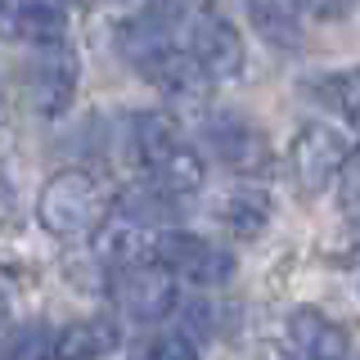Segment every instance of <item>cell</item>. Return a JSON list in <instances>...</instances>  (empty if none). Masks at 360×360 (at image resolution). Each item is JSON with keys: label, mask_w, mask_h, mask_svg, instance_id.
I'll return each instance as SVG.
<instances>
[{"label": "cell", "mask_w": 360, "mask_h": 360, "mask_svg": "<svg viewBox=\"0 0 360 360\" xmlns=\"http://www.w3.org/2000/svg\"><path fill=\"white\" fill-rule=\"evenodd\" d=\"M0 37L18 41V0H0Z\"/></svg>", "instance_id": "21"}, {"label": "cell", "mask_w": 360, "mask_h": 360, "mask_svg": "<svg viewBox=\"0 0 360 360\" xmlns=\"http://www.w3.org/2000/svg\"><path fill=\"white\" fill-rule=\"evenodd\" d=\"M122 149H127V158L135 167L153 172V167L176 149V131H172V122H167L162 112L140 108V112H131L127 127H122Z\"/></svg>", "instance_id": "10"}, {"label": "cell", "mask_w": 360, "mask_h": 360, "mask_svg": "<svg viewBox=\"0 0 360 360\" xmlns=\"http://www.w3.org/2000/svg\"><path fill=\"white\" fill-rule=\"evenodd\" d=\"M315 95H320L329 108H338V112H342V117L360 131V68H342V72L320 77Z\"/></svg>", "instance_id": "16"}, {"label": "cell", "mask_w": 360, "mask_h": 360, "mask_svg": "<svg viewBox=\"0 0 360 360\" xmlns=\"http://www.w3.org/2000/svg\"><path fill=\"white\" fill-rule=\"evenodd\" d=\"M158 262L194 288H221L234 275V257L225 248H217L212 239H198V234H167Z\"/></svg>", "instance_id": "7"}, {"label": "cell", "mask_w": 360, "mask_h": 360, "mask_svg": "<svg viewBox=\"0 0 360 360\" xmlns=\"http://www.w3.org/2000/svg\"><path fill=\"white\" fill-rule=\"evenodd\" d=\"M221 221L230 225L234 239H262L266 225H270V198L262 189H234L230 198L221 202Z\"/></svg>", "instance_id": "15"}, {"label": "cell", "mask_w": 360, "mask_h": 360, "mask_svg": "<svg viewBox=\"0 0 360 360\" xmlns=\"http://www.w3.org/2000/svg\"><path fill=\"white\" fill-rule=\"evenodd\" d=\"M135 360H202V356H198V347H194L189 333H158V338L144 342V352Z\"/></svg>", "instance_id": "17"}, {"label": "cell", "mask_w": 360, "mask_h": 360, "mask_svg": "<svg viewBox=\"0 0 360 360\" xmlns=\"http://www.w3.org/2000/svg\"><path fill=\"white\" fill-rule=\"evenodd\" d=\"M352 167V140L329 122H302L288 140V172L302 194H324Z\"/></svg>", "instance_id": "2"}, {"label": "cell", "mask_w": 360, "mask_h": 360, "mask_svg": "<svg viewBox=\"0 0 360 360\" xmlns=\"http://www.w3.org/2000/svg\"><path fill=\"white\" fill-rule=\"evenodd\" d=\"M117 342H122L117 324L104 315H86V320L54 329V360H104L117 352Z\"/></svg>", "instance_id": "11"}, {"label": "cell", "mask_w": 360, "mask_h": 360, "mask_svg": "<svg viewBox=\"0 0 360 360\" xmlns=\"http://www.w3.org/2000/svg\"><path fill=\"white\" fill-rule=\"evenodd\" d=\"M90 248H95V262L108 266V270H140V266H153L162 257V234L153 230L149 221H135L127 212L108 217L90 234Z\"/></svg>", "instance_id": "5"}, {"label": "cell", "mask_w": 360, "mask_h": 360, "mask_svg": "<svg viewBox=\"0 0 360 360\" xmlns=\"http://www.w3.org/2000/svg\"><path fill=\"white\" fill-rule=\"evenodd\" d=\"M288 338L302 352V360H352V333L333 315L315 307H302L288 315Z\"/></svg>", "instance_id": "9"}, {"label": "cell", "mask_w": 360, "mask_h": 360, "mask_svg": "<svg viewBox=\"0 0 360 360\" xmlns=\"http://www.w3.org/2000/svg\"><path fill=\"white\" fill-rule=\"evenodd\" d=\"M342 207H347V217L360 221V167L352 176H347V194H342Z\"/></svg>", "instance_id": "20"}, {"label": "cell", "mask_w": 360, "mask_h": 360, "mask_svg": "<svg viewBox=\"0 0 360 360\" xmlns=\"http://www.w3.org/2000/svg\"><path fill=\"white\" fill-rule=\"evenodd\" d=\"M302 0H248V18H252L257 37L275 50H302Z\"/></svg>", "instance_id": "12"}, {"label": "cell", "mask_w": 360, "mask_h": 360, "mask_svg": "<svg viewBox=\"0 0 360 360\" xmlns=\"http://www.w3.org/2000/svg\"><path fill=\"white\" fill-rule=\"evenodd\" d=\"M18 41H32V50L50 41H68L63 0H18Z\"/></svg>", "instance_id": "14"}, {"label": "cell", "mask_w": 360, "mask_h": 360, "mask_svg": "<svg viewBox=\"0 0 360 360\" xmlns=\"http://www.w3.org/2000/svg\"><path fill=\"white\" fill-rule=\"evenodd\" d=\"M185 50L194 54V63L202 68L212 86H230L243 77V37L230 18L221 14H198L194 27H189Z\"/></svg>", "instance_id": "6"}, {"label": "cell", "mask_w": 360, "mask_h": 360, "mask_svg": "<svg viewBox=\"0 0 360 360\" xmlns=\"http://www.w3.org/2000/svg\"><path fill=\"white\" fill-rule=\"evenodd\" d=\"M149 180H153V189H158V194H162L167 202L194 198L198 189L207 185V162H202V153H198V149H185V144H176V149L149 172Z\"/></svg>", "instance_id": "13"}, {"label": "cell", "mask_w": 360, "mask_h": 360, "mask_svg": "<svg viewBox=\"0 0 360 360\" xmlns=\"http://www.w3.org/2000/svg\"><path fill=\"white\" fill-rule=\"evenodd\" d=\"M37 221L54 239H86V234H95L104 225V189H99V180L82 172V167L54 172L37 198Z\"/></svg>", "instance_id": "1"}, {"label": "cell", "mask_w": 360, "mask_h": 360, "mask_svg": "<svg viewBox=\"0 0 360 360\" xmlns=\"http://www.w3.org/2000/svg\"><path fill=\"white\" fill-rule=\"evenodd\" d=\"M122 5H127V9H135V14H149V9H158L162 0H122Z\"/></svg>", "instance_id": "22"}, {"label": "cell", "mask_w": 360, "mask_h": 360, "mask_svg": "<svg viewBox=\"0 0 360 360\" xmlns=\"http://www.w3.org/2000/svg\"><path fill=\"white\" fill-rule=\"evenodd\" d=\"M302 5H307L315 18H342L347 9L356 5V0H302Z\"/></svg>", "instance_id": "19"}, {"label": "cell", "mask_w": 360, "mask_h": 360, "mask_svg": "<svg viewBox=\"0 0 360 360\" xmlns=\"http://www.w3.org/2000/svg\"><path fill=\"white\" fill-rule=\"evenodd\" d=\"M112 297H117V307L127 311L131 320L153 324V320H162V315L176 311V275L162 262L140 266V270H122V275L112 279Z\"/></svg>", "instance_id": "8"}, {"label": "cell", "mask_w": 360, "mask_h": 360, "mask_svg": "<svg viewBox=\"0 0 360 360\" xmlns=\"http://www.w3.org/2000/svg\"><path fill=\"white\" fill-rule=\"evenodd\" d=\"M202 140H207V149H212L217 162H225L239 176H262L266 167L275 162V149H270L266 131L252 127L239 112H212V117L202 122Z\"/></svg>", "instance_id": "4"}, {"label": "cell", "mask_w": 360, "mask_h": 360, "mask_svg": "<svg viewBox=\"0 0 360 360\" xmlns=\"http://www.w3.org/2000/svg\"><path fill=\"white\" fill-rule=\"evenodd\" d=\"M5 315H9V292L0 288V320H5Z\"/></svg>", "instance_id": "23"}, {"label": "cell", "mask_w": 360, "mask_h": 360, "mask_svg": "<svg viewBox=\"0 0 360 360\" xmlns=\"http://www.w3.org/2000/svg\"><path fill=\"white\" fill-rule=\"evenodd\" d=\"M32 108L41 117H63L77 99V82H82V59H77L72 41H50L32 50Z\"/></svg>", "instance_id": "3"}, {"label": "cell", "mask_w": 360, "mask_h": 360, "mask_svg": "<svg viewBox=\"0 0 360 360\" xmlns=\"http://www.w3.org/2000/svg\"><path fill=\"white\" fill-rule=\"evenodd\" d=\"M9 360H54V333L45 329V324H27V329L14 338Z\"/></svg>", "instance_id": "18"}, {"label": "cell", "mask_w": 360, "mask_h": 360, "mask_svg": "<svg viewBox=\"0 0 360 360\" xmlns=\"http://www.w3.org/2000/svg\"><path fill=\"white\" fill-rule=\"evenodd\" d=\"M356 360H360V356H356Z\"/></svg>", "instance_id": "24"}]
</instances>
